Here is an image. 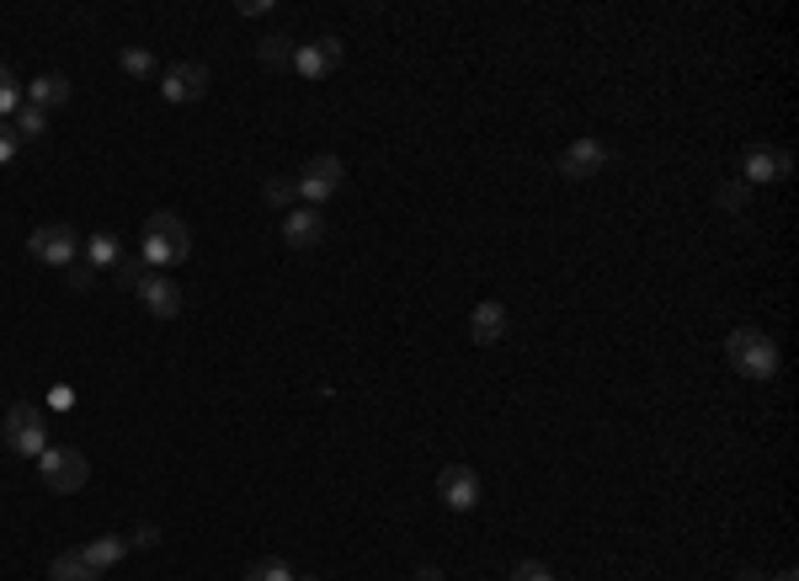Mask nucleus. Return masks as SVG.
Returning <instances> with one entry per match:
<instances>
[{
	"mask_svg": "<svg viewBox=\"0 0 799 581\" xmlns=\"http://www.w3.org/2000/svg\"><path fill=\"white\" fill-rule=\"evenodd\" d=\"M139 256H144V267H176V262H187V256H193V230H187V219L171 213V208L150 213V219H144V235H139Z\"/></svg>",
	"mask_w": 799,
	"mask_h": 581,
	"instance_id": "1",
	"label": "nucleus"
},
{
	"mask_svg": "<svg viewBox=\"0 0 799 581\" xmlns=\"http://www.w3.org/2000/svg\"><path fill=\"white\" fill-rule=\"evenodd\" d=\"M118 272L128 278V289L139 293V304H144L155 321H176V315H182V289H176L165 272L144 267V256H139V262H118Z\"/></svg>",
	"mask_w": 799,
	"mask_h": 581,
	"instance_id": "2",
	"label": "nucleus"
},
{
	"mask_svg": "<svg viewBox=\"0 0 799 581\" xmlns=\"http://www.w3.org/2000/svg\"><path fill=\"white\" fill-rule=\"evenodd\" d=\"M725 358H730V369L741 379H773L778 374V347H773L767 332H757V326H736V332L725 336Z\"/></svg>",
	"mask_w": 799,
	"mask_h": 581,
	"instance_id": "3",
	"label": "nucleus"
},
{
	"mask_svg": "<svg viewBox=\"0 0 799 581\" xmlns=\"http://www.w3.org/2000/svg\"><path fill=\"white\" fill-rule=\"evenodd\" d=\"M341 176H347L341 155H310V161L299 166V176H293V187H299L304 208H320L341 193Z\"/></svg>",
	"mask_w": 799,
	"mask_h": 581,
	"instance_id": "4",
	"label": "nucleus"
},
{
	"mask_svg": "<svg viewBox=\"0 0 799 581\" xmlns=\"http://www.w3.org/2000/svg\"><path fill=\"white\" fill-rule=\"evenodd\" d=\"M5 449L11 454H27V458H38L43 449H48V421H43V411L33 406V400H16L11 411H5Z\"/></svg>",
	"mask_w": 799,
	"mask_h": 581,
	"instance_id": "5",
	"label": "nucleus"
},
{
	"mask_svg": "<svg viewBox=\"0 0 799 581\" xmlns=\"http://www.w3.org/2000/svg\"><path fill=\"white\" fill-rule=\"evenodd\" d=\"M38 475H43V486H48L54 497H70V491H80V486L91 480V464H85L80 449H43Z\"/></svg>",
	"mask_w": 799,
	"mask_h": 581,
	"instance_id": "6",
	"label": "nucleus"
},
{
	"mask_svg": "<svg viewBox=\"0 0 799 581\" xmlns=\"http://www.w3.org/2000/svg\"><path fill=\"white\" fill-rule=\"evenodd\" d=\"M27 251H33V262H43V267H70V262H80V235L70 224H38L27 235Z\"/></svg>",
	"mask_w": 799,
	"mask_h": 581,
	"instance_id": "7",
	"label": "nucleus"
},
{
	"mask_svg": "<svg viewBox=\"0 0 799 581\" xmlns=\"http://www.w3.org/2000/svg\"><path fill=\"white\" fill-rule=\"evenodd\" d=\"M336 65H341V38H336V33H320V38H310V43H293V70H299L304 81H325Z\"/></svg>",
	"mask_w": 799,
	"mask_h": 581,
	"instance_id": "8",
	"label": "nucleus"
},
{
	"mask_svg": "<svg viewBox=\"0 0 799 581\" xmlns=\"http://www.w3.org/2000/svg\"><path fill=\"white\" fill-rule=\"evenodd\" d=\"M160 96L165 102H202L208 96V65H198V59H187V65H171L165 75H160Z\"/></svg>",
	"mask_w": 799,
	"mask_h": 581,
	"instance_id": "9",
	"label": "nucleus"
},
{
	"mask_svg": "<svg viewBox=\"0 0 799 581\" xmlns=\"http://www.w3.org/2000/svg\"><path fill=\"white\" fill-rule=\"evenodd\" d=\"M438 497H442V507H453V512H475L479 507V475L470 464H448L438 475Z\"/></svg>",
	"mask_w": 799,
	"mask_h": 581,
	"instance_id": "10",
	"label": "nucleus"
},
{
	"mask_svg": "<svg viewBox=\"0 0 799 581\" xmlns=\"http://www.w3.org/2000/svg\"><path fill=\"white\" fill-rule=\"evenodd\" d=\"M789 171H795V155H789L784 144H752V150H746V176H741V182H752V187H757V182H784Z\"/></svg>",
	"mask_w": 799,
	"mask_h": 581,
	"instance_id": "11",
	"label": "nucleus"
},
{
	"mask_svg": "<svg viewBox=\"0 0 799 581\" xmlns=\"http://www.w3.org/2000/svg\"><path fill=\"white\" fill-rule=\"evenodd\" d=\"M602 161H607V150H602L598 139H576V144H565V155H559L555 166L559 176H570V182H587V176H598Z\"/></svg>",
	"mask_w": 799,
	"mask_h": 581,
	"instance_id": "12",
	"label": "nucleus"
},
{
	"mask_svg": "<svg viewBox=\"0 0 799 581\" xmlns=\"http://www.w3.org/2000/svg\"><path fill=\"white\" fill-rule=\"evenodd\" d=\"M507 326H512V315H507L501 299H485V304L470 310V341H479V347H496L507 336Z\"/></svg>",
	"mask_w": 799,
	"mask_h": 581,
	"instance_id": "13",
	"label": "nucleus"
},
{
	"mask_svg": "<svg viewBox=\"0 0 799 581\" xmlns=\"http://www.w3.org/2000/svg\"><path fill=\"white\" fill-rule=\"evenodd\" d=\"M320 235H325V219H320V208H288V219H282V241L288 246H320Z\"/></svg>",
	"mask_w": 799,
	"mask_h": 581,
	"instance_id": "14",
	"label": "nucleus"
},
{
	"mask_svg": "<svg viewBox=\"0 0 799 581\" xmlns=\"http://www.w3.org/2000/svg\"><path fill=\"white\" fill-rule=\"evenodd\" d=\"M128 544H134V539H123V534H102V539L80 544L76 555L85 560V566H91V571H96V577H102V571H113L123 555H128Z\"/></svg>",
	"mask_w": 799,
	"mask_h": 581,
	"instance_id": "15",
	"label": "nucleus"
},
{
	"mask_svg": "<svg viewBox=\"0 0 799 581\" xmlns=\"http://www.w3.org/2000/svg\"><path fill=\"white\" fill-rule=\"evenodd\" d=\"M27 96H33V107H65L70 96H76V85H70V75H59V70H43L38 81L27 85Z\"/></svg>",
	"mask_w": 799,
	"mask_h": 581,
	"instance_id": "16",
	"label": "nucleus"
},
{
	"mask_svg": "<svg viewBox=\"0 0 799 581\" xmlns=\"http://www.w3.org/2000/svg\"><path fill=\"white\" fill-rule=\"evenodd\" d=\"M80 251H85V267H91V272H107V267H118V262H123L118 235H107V230H102V235H91Z\"/></svg>",
	"mask_w": 799,
	"mask_h": 581,
	"instance_id": "17",
	"label": "nucleus"
},
{
	"mask_svg": "<svg viewBox=\"0 0 799 581\" xmlns=\"http://www.w3.org/2000/svg\"><path fill=\"white\" fill-rule=\"evenodd\" d=\"M11 133H16L22 144H27V139H43V133H48V113H43V107H16V113H11Z\"/></svg>",
	"mask_w": 799,
	"mask_h": 581,
	"instance_id": "18",
	"label": "nucleus"
},
{
	"mask_svg": "<svg viewBox=\"0 0 799 581\" xmlns=\"http://www.w3.org/2000/svg\"><path fill=\"white\" fill-rule=\"evenodd\" d=\"M262 65L267 70H293V38H282V33L262 38Z\"/></svg>",
	"mask_w": 799,
	"mask_h": 581,
	"instance_id": "19",
	"label": "nucleus"
},
{
	"mask_svg": "<svg viewBox=\"0 0 799 581\" xmlns=\"http://www.w3.org/2000/svg\"><path fill=\"white\" fill-rule=\"evenodd\" d=\"M118 65L128 70V75H134V81H150V75L160 70V65H155V54H150V48H139V43H134V48H123V54H118Z\"/></svg>",
	"mask_w": 799,
	"mask_h": 581,
	"instance_id": "20",
	"label": "nucleus"
},
{
	"mask_svg": "<svg viewBox=\"0 0 799 581\" xmlns=\"http://www.w3.org/2000/svg\"><path fill=\"white\" fill-rule=\"evenodd\" d=\"M48 581H96V571H91L76 549H70V555H59V560L48 566Z\"/></svg>",
	"mask_w": 799,
	"mask_h": 581,
	"instance_id": "21",
	"label": "nucleus"
},
{
	"mask_svg": "<svg viewBox=\"0 0 799 581\" xmlns=\"http://www.w3.org/2000/svg\"><path fill=\"white\" fill-rule=\"evenodd\" d=\"M16 107H22V85H16V75L0 65V124H11Z\"/></svg>",
	"mask_w": 799,
	"mask_h": 581,
	"instance_id": "22",
	"label": "nucleus"
},
{
	"mask_svg": "<svg viewBox=\"0 0 799 581\" xmlns=\"http://www.w3.org/2000/svg\"><path fill=\"white\" fill-rule=\"evenodd\" d=\"M245 581H299V577H293L288 560H256V566L245 571Z\"/></svg>",
	"mask_w": 799,
	"mask_h": 581,
	"instance_id": "23",
	"label": "nucleus"
},
{
	"mask_svg": "<svg viewBox=\"0 0 799 581\" xmlns=\"http://www.w3.org/2000/svg\"><path fill=\"white\" fill-rule=\"evenodd\" d=\"M293 198H299L293 176H273V182H267V204L273 208H293Z\"/></svg>",
	"mask_w": 799,
	"mask_h": 581,
	"instance_id": "24",
	"label": "nucleus"
},
{
	"mask_svg": "<svg viewBox=\"0 0 799 581\" xmlns=\"http://www.w3.org/2000/svg\"><path fill=\"white\" fill-rule=\"evenodd\" d=\"M752 204V182H725L719 187V208H746Z\"/></svg>",
	"mask_w": 799,
	"mask_h": 581,
	"instance_id": "25",
	"label": "nucleus"
},
{
	"mask_svg": "<svg viewBox=\"0 0 799 581\" xmlns=\"http://www.w3.org/2000/svg\"><path fill=\"white\" fill-rule=\"evenodd\" d=\"M512 581H555V571H549L544 560H518V566H512Z\"/></svg>",
	"mask_w": 799,
	"mask_h": 581,
	"instance_id": "26",
	"label": "nucleus"
},
{
	"mask_svg": "<svg viewBox=\"0 0 799 581\" xmlns=\"http://www.w3.org/2000/svg\"><path fill=\"white\" fill-rule=\"evenodd\" d=\"M16 150H22V139L11 133V124H0V166H11V161H16Z\"/></svg>",
	"mask_w": 799,
	"mask_h": 581,
	"instance_id": "27",
	"label": "nucleus"
},
{
	"mask_svg": "<svg viewBox=\"0 0 799 581\" xmlns=\"http://www.w3.org/2000/svg\"><path fill=\"white\" fill-rule=\"evenodd\" d=\"M91 278H96V272H91V267H80V262H70V267H65V283H70V289H91Z\"/></svg>",
	"mask_w": 799,
	"mask_h": 581,
	"instance_id": "28",
	"label": "nucleus"
},
{
	"mask_svg": "<svg viewBox=\"0 0 799 581\" xmlns=\"http://www.w3.org/2000/svg\"><path fill=\"white\" fill-rule=\"evenodd\" d=\"M240 16L262 22V16H273V5H267V0H240Z\"/></svg>",
	"mask_w": 799,
	"mask_h": 581,
	"instance_id": "29",
	"label": "nucleus"
},
{
	"mask_svg": "<svg viewBox=\"0 0 799 581\" xmlns=\"http://www.w3.org/2000/svg\"><path fill=\"white\" fill-rule=\"evenodd\" d=\"M416 581H442V571H438V566H421V571H416Z\"/></svg>",
	"mask_w": 799,
	"mask_h": 581,
	"instance_id": "30",
	"label": "nucleus"
},
{
	"mask_svg": "<svg viewBox=\"0 0 799 581\" xmlns=\"http://www.w3.org/2000/svg\"><path fill=\"white\" fill-rule=\"evenodd\" d=\"M773 581H799V577H795V571H778V577H773Z\"/></svg>",
	"mask_w": 799,
	"mask_h": 581,
	"instance_id": "31",
	"label": "nucleus"
},
{
	"mask_svg": "<svg viewBox=\"0 0 799 581\" xmlns=\"http://www.w3.org/2000/svg\"><path fill=\"white\" fill-rule=\"evenodd\" d=\"M299 581H320V577H299Z\"/></svg>",
	"mask_w": 799,
	"mask_h": 581,
	"instance_id": "32",
	"label": "nucleus"
}]
</instances>
